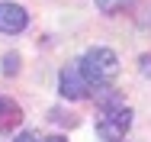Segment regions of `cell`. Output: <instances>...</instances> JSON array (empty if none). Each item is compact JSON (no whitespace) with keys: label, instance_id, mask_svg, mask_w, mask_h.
Instances as JSON below:
<instances>
[{"label":"cell","instance_id":"1","mask_svg":"<svg viewBox=\"0 0 151 142\" xmlns=\"http://www.w3.org/2000/svg\"><path fill=\"white\" fill-rule=\"evenodd\" d=\"M74 65H77L81 78L87 81L90 90L106 87L116 74H119V55H116L113 49H106V45H93V49H87V52L77 58Z\"/></svg>","mask_w":151,"mask_h":142},{"label":"cell","instance_id":"5","mask_svg":"<svg viewBox=\"0 0 151 142\" xmlns=\"http://www.w3.org/2000/svg\"><path fill=\"white\" fill-rule=\"evenodd\" d=\"M19 123H23V107L13 97L0 94V133H16Z\"/></svg>","mask_w":151,"mask_h":142},{"label":"cell","instance_id":"9","mask_svg":"<svg viewBox=\"0 0 151 142\" xmlns=\"http://www.w3.org/2000/svg\"><path fill=\"white\" fill-rule=\"evenodd\" d=\"M13 142H42V136H39L35 129H23V133H19Z\"/></svg>","mask_w":151,"mask_h":142},{"label":"cell","instance_id":"8","mask_svg":"<svg viewBox=\"0 0 151 142\" xmlns=\"http://www.w3.org/2000/svg\"><path fill=\"white\" fill-rule=\"evenodd\" d=\"M16 71H19V55H16V52H6V55H3V74L13 78Z\"/></svg>","mask_w":151,"mask_h":142},{"label":"cell","instance_id":"10","mask_svg":"<svg viewBox=\"0 0 151 142\" xmlns=\"http://www.w3.org/2000/svg\"><path fill=\"white\" fill-rule=\"evenodd\" d=\"M42 142H68L64 136H48V139H42Z\"/></svg>","mask_w":151,"mask_h":142},{"label":"cell","instance_id":"6","mask_svg":"<svg viewBox=\"0 0 151 142\" xmlns=\"http://www.w3.org/2000/svg\"><path fill=\"white\" fill-rule=\"evenodd\" d=\"M96 7H100V13H106V16H113V13H119V10H125L132 0H93Z\"/></svg>","mask_w":151,"mask_h":142},{"label":"cell","instance_id":"7","mask_svg":"<svg viewBox=\"0 0 151 142\" xmlns=\"http://www.w3.org/2000/svg\"><path fill=\"white\" fill-rule=\"evenodd\" d=\"M48 116H52V123H58V126H68V129H74V126L81 123L74 113H64V110H52Z\"/></svg>","mask_w":151,"mask_h":142},{"label":"cell","instance_id":"3","mask_svg":"<svg viewBox=\"0 0 151 142\" xmlns=\"http://www.w3.org/2000/svg\"><path fill=\"white\" fill-rule=\"evenodd\" d=\"M58 94L64 97V100H84V97H90V87H87V81L81 78V71H77L74 61L61 68V74H58Z\"/></svg>","mask_w":151,"mask_h":142},{"label":"cell","instance_id":"4","mask_svg":"<svg viewBox=\"0 0 151 142\" xmlns=\"http://www.w3.org/2000/svg\"><path fill=\"white\" fill-rule=\"evenodd\" d=\"M29 26V10L23 3H13V0H0V32L6 36H16Z\"/></svg>","mask_w":151,"mask_h":142},{"label":"cell","instance_id":"2","mask_svg":"<svg viewBox=\"0 0 151 142\" xmlns=\"http://www.w3.org/2000/svg\"><path fill=\"white\" fill-rule=\"evenodd\" d=\"M132 129V110L119 103V107H103L100 119H96V133L103 142H122L125 133Z\"/></svg>","mask_w":151,"mask_h":142}]
</instances>
